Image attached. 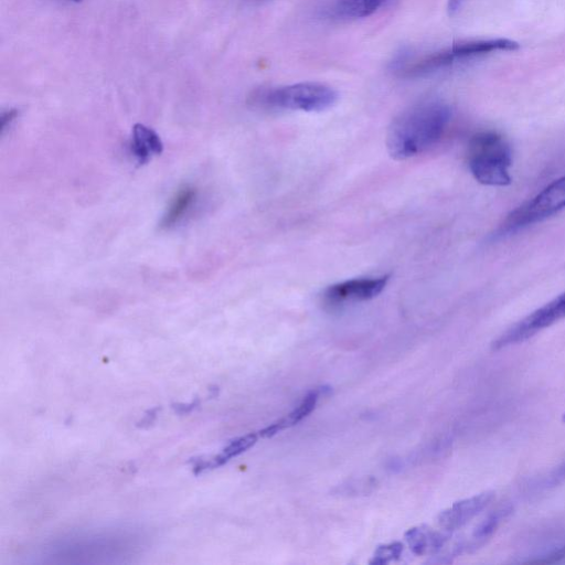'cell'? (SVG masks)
Returning a JSON list of instances; mask_svg holds the SVG:
<instances>
[{
	"mask_svg": "<svg viewBox=\"0 0 565 565\" xmlns=\"http://www.w3.org/2000/svg\"><path fill=\"white\" fill-rule=\"evenodd\" d=\"M450 108L439 100H425L401 113L391 124L386 148L396 160L418 156L443 137L450 120Z\"/></svg>",
	"mask_w": 565,
	"mask_h": 565,
	"instance_id": "obj_1",
	"label": "cell"
},
{
	"mask_svg": "<svg viewBox=\"0 0 565 565\" xmlns=\"http://www.w3.org/2000/svg\"><path fill=\"white\" fill-rule=\"evenodd\" d=\"M467 164L481 184L505 186L512 182V150L507 139L497 131H479L470 138Z\"/></svg>",
	"mask_w": 565,
	"mask_h": 565,
	"instance_id": "obj_2",
	"label": "cell"
},
{
	"mask_svg": "<svg viewBox=\"0 0 565 565\" xmlns=\"http://www.w3.org/2000/svg\"><path fill=\"white\" fill-rule=\"evenodd\" d=\"M337 100V90L317 82L258 89L249 96V103L257 107L308 113L329 109Z\"/></svg>",
	"mask_w": 565,
	"mask_h": 565,
	"instance_id": "obj_3",
	"label": "cell"
},
{
	"mask_svg": "<svg viewBox=\"0 0 565 565\" xmlns=\"http://www.w3.org/2000/svg\"><path fill=\"white\" fill-rule=\"evenodd\" d=\"M565 209V175L554 180L535 196L524 202L499 225L495 236L502 237L540 223Z\"/></svg>",
	"mask_w": 565,
	"mask_h": 565,
	"instance_id": "obj_4",
	"label": "cell"
},
{
	"mask_svg": "<svg viewBox=\"0 0 565 565\" xmlns=\"http://www.w3.org/2000/svg\"><path fill=\"white\" fill-rule=\"evenodd\" d=\"M516 49H519V43L509 39L461 42L413 62L403 72L407 76H419L446 67L457 61L495 51H514Z\"/></svg>",
	"mask_w": 565,
	"mask_h": 565,
	"instance_id": "obj_5",
	"label": "cell"
},
{
	"mask_svg": "<svg viewBox=\"0 0 565 565\" xmlns=\"http://www.w3.org/2000/svg\"><path fill=\"white\" fill-rule=\"evenodd\" d=\"M564 318L565 291L511 326L492 342L491 347L493 350H501L524 342Z\"/></svg>",
	"mask_w": 565,
	"mask_h": 565,
	"instance_id": "obj_6",
	"label": "cell"
},
{
	"mask_svg": "<svg viewBox=\"0 0 565 565\" xmlns=\"http://www.w3.org/2000/svg\"><path fill=\"white\" fill-rule=\"evenodd\" d=\"M390 276L348 279L327 287L323 301L329 306H342L366 301L377 297L387 285Z\"/></svg>",
	"mask_w": 565,
	"mask_h": 565,
	"instance_id": "obj_7",
	"label": "cell"
},
{
	"mask_svg": "<svg viewBox=\"0 0 565 565\" xmlns=\"http://www.w3.org/2000/svg\"><path fill=\"white\" fill-rule=\"evenodd\" d=\"M493 499L494 491L488 490L455 502L438 515V524L444 531L451 533L475 519Z\"/></svg>",
	"mask_w": 565,
	"mask_h": 565,
	"instance_id": "obj_8",
	"label": "cell"
},
{
	"mask_svg": "<svg viewBox=\"0 0 565 565\" xmlns=\"http://www.w3.org/2000/svg\"><path fill=\"white\" fill-rule=\"evenodd\" d=\"M130 148L137 161L146 163L153 156L162 152L163 143L154 130L142 124H137L132 128Z\"/></svg>",
	"mask_w": 565,
	"mask_h": 565,
	"instance_id": "obj_9",
	"label": "cell"
},
{
	"mask_svg": "<svg viewBox=\"0 0 565 565\" xmlns=\"http://www.w3.org/2000/svg\"><path fill=\"white\" fill-rule=\"evenodd\" d=\"M449 532L434 531L426 525L409 529L405 533V540L413 553L423 555L438 551L449 539Z\"/></svg>",
	"mask_w": 565,
	"mask_h": 565,
	"instance_id": "obj_10",
	"label": "cell"
},
{
	"mask_svg": "<svg viewBox=\"0 0 565 565\" xmlns=\"http://www.w3.org/2000/svg\"><path fill=\"white\" fill-rule=\"evenodd\" d=\"M386 0H333L328 9L337 20H356L375 13Z\"/></svg>",
	"mask_w": 565,
	"mask_h": 565,
	"instance_id": "obj_11",
	"label": "cell"
},
{
	"mask_svg": "<svg viewBox=\"0 0 565 565\" xmlns=\"http://www.w3.org/2000/svg\"><path fill=\"white\" fill-rule=\"evenodd\" d=\"M321 390L310 391L300 404L291 411L286 417L273 423L259 431V436L269 438L285 428L291 427L307 417L316 407Z\"/></svg>",
	"mask_w": 565,
	"mask_h": 565,
	"instance_id": "obj_12",
	"label": "cell"
},
{
	"mask_svg": "<svg viewBox=\"0 0 565 565\" xmlns=\"http://www.w3.org/2000/svg\"><path fill=\"white\" fill-rule=\"evenodd\" d=\"M198 191L192 186H184L178 191L163 214L160 226L171 228L178 224L196 200Z\"/></svg>",
	"mask_w": 565,
	"mask_h": 565,
	"instance_id": "obj_13",
	"label": "cell"
},
{
	"mask_svg": "<svg viewBox=\"0 0 565 565\" xmlns=\"http://www.w3.org/2000/svg\"><path fill=\"white\" fill-rule=\"evenodd\" d=\"M507 513H508L507 509L497 510V511L490 513L473 530L471 540L466 543H462L458 547V552H463V551L468 552L470 550H476V548L482 546L494 534V532L499 527L501 521L504 519Z\"/></svg>",
	"mask_w": 565,
	"mask_h": 565,
	"instance_id": "obj_14",
	"label": "cell"
},
{
	"mask_svg": "<svg viewBox=\"0 0 565 565\" xmlns=\"http://www.w3.org/2000/svg\"><path fill=\"white\" fill-rule=\"evenodd\" d=\"M257 441V435L255 433H250L247 435H244L242 437H238L234 440H232L220 454L221 458L224 462L230 460L231 458L244 452L245 450L249 449L252 446H254Z\"/></svg>",
	"mask_w": 565,
	"mask_h": 565,
	"instance_id": "obj_15",
	"label": "cell"
},
{
	"mask_svg": "<svg viewBox=\"0 0 565 565\" xmlns=\"http://www.w3.org/2000/svg\"><path fill=\"white\" fill-rule=\"evenodd\" d=\"M403 552V544L399 542H393L390 544L379 546L370 564L373 565H385L392 561L398 559Z\"/></svg>",
	"mask_w": 565,
	"mask_h": 565,
	"instance_id": "obj_16",
	"label": "cell"
},
{
	"mask_svg": "<svg viewBox=\"0 0 565 565\" xmlns=\"http://www.w3.org/2000/svg\"><path fill=\"white\" fill-rule=\"evenodd\" d=\"M564 480H565V461L562 462L557 468H555L552 471V473L547 480V483L550 486H556V484L562 483Z\"/></svg>",
	"mask_w": 565,
	"mask_h": 565,
	"instance_id": "obj_17",
	"label": "cell"
},
{
	"mask_svg": "<svg viewBox=\"0 0 565 565\" xmlns=\"http://www.w3.org/2000/svg\"><path fill=\"white\" fill-rule=\"evenodd\" d=\"M17 116V111L14 109L8 110L3 113L1 116V130H3L8 122L10 124Z\"/></svg>",
	"mask_w": 565,
	"mask_h": 565,
	"instance_id": "obj_18",
	"label": "cell"
},
{
	"mask_svg": "<svg viewBox=\"0 0 565 565\" xmlns=\"http://www.w3.org/2000/svg\"><path fill=\"white\" fill-rule=\"evenodd\" d=\"M198 403H199V401L192 402L191 404L178 405L175 407V411H178V413H180V414L189 413L190 411H192L195 407V405Z\"/></svg>",
	"mask_w": 565,
	"mask_h": 565,
	"instance_id": "obj_19",
	"label": "cell"
},
{
	"mask_svg": "<svg viewBox=\"0 0 565 565\" xmlns=\"http://www.w3.org/2000/svg\"><path fill=\"white\" fill-rule=\"evenodd\" d=\"M462 0H449V9L455 11L461 3Z\"/></svg>",
	"mask_w": 565,
	"mask_h": 565,
	"instance_id": "obj_20",
	"label": "cell"
},
{
	"mask_svg": "<svg viewBox=\"0 0 565 565\" xmlns=\"http://www.w3.org/2000/svg\"><path fill=\"white\" fill-rule=\"evenodd\" d=\"M563 422H565V413L563 414Z\"/></svg>",
	"mask_w": 565,
	"mask_h": 565,
	"instance_id": "obj_21",
	"label": "cell"
},
{
	"mask_svg": "<svg viewBox=\"0 0 565 565\" xmlns=\"http://www.w3.org/2000/svg\"><path fill=\"white\" fill-rule=\"evenodd\" d=\"M73 1H81V0H73Z\"/></svg>",
	"mask_w": 565,
	"mask_h": 565,
	"instance_id": "obj_22",
	"label": "cell"
}]
</instances>
